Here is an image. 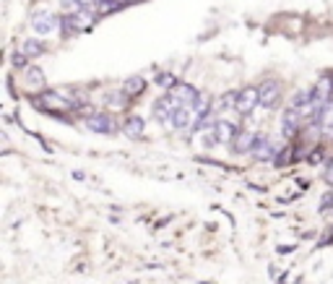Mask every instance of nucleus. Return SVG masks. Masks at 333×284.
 <instances>
[{
    "mask_svg": "<svg viewBox=\"0 0 333 284\" xmlns=\"http://www.w3.org/2000/svg\"><path fill=\"white\" fill-rule=\"evenodd\" d=\"M57 24H60V18H57L52 11H47V8H39V11L32 16V29H34L37 34H50V32L57 29Z\"/></svg>",
    "mask_w": 333,
    "mask_h": 284,
    "instance_id": "39448f33",
    "label": "nucleus"
},
{
    "mask_svg": "<svg viewBox=\"0 0 333 284\" xmlns=\"http://www.w3.org/2000/svg\"><path fill=\"white\" fill-rule=\"evenodd\" d=\"M313 102V89H299L294 97H292V110H299V107H305V104H310Z\"/></svg>",
    "mask_w": 333,
    "mask_h": 284,
    "instance_id": "f3484780",
    "label": "nucleus"
},
{
    "mask_svg": "<svg viewBox=\"0 0 333 284\" xmlns=\"http://www.w3.org/2000/svg\"><path fill=\"white\" fill-rule=\"evenodd\" d=\"M177 104L180 107H195V102L201 99V92L195 89V86H190V83H177L172 92H167Z\"/></svg>",
    "mask_w": 333,
    "mask_h": 284,
    "instance_id": "423d86ee",
    "label": "nucleus"
},
{
    "mask_svg": "<svg viewBox=\"0 0 333 284\" xmlns=\"http://www.w3.org/2000/svg\"><path fill=\"white\" fill-rule=\"evenodd\" d=\"M177 110H180V104H177L169 94H162L157 102H154V115H157L159 123H172Z\"/></svg>",
    "mask_w": 333,
    "mask_h": 284,
    "instance_id": "0eeeda50",
    "label": "nucleus"
},
{
    "mask_svg": "<svg viewBox=\"0 0 333 284\" xmlns=\"http://www.w3.org/2000/svg\"><path fill=\"white\" fill-rule=\"evenodd\" d=\"M320 128L333 130V99L323 107V112H320Z\"/></svg>",
    "mask_w": 333,
    "mask_h": 284,
    "instance_id": "aec40b11",
    "label": "nucleus"
},
{
    "mask_svg": "<svg viewBox=\"0 0 333 284\" xmlns=\"http://www.w3.org/2000/svg\"><path fill=\"white\" fill-rule=\"evenodd\" d=\"M255 107H260V94H258V86H245V89L237 92V102H234V110L248 118L250 112H255Z\"/></svg>",
    "mask_w": 333,
    "mask_h": 284,
    "instance_id": "f03ea898",
    "label": "nucleus"
},
{
    "mask_svg": "<svg viewBox=\"0 0 333 284\" xmlns=\"http://www.w3.org/2000/svg\"><path fill=\"white\" fill-rule=\"evenodd\" d=\"M157 81H159V86H162V89H167V92H172L174 86L180 83V81H177L172 73H159V78H157Z\"/></svg>",
    "mask_w": 333,
    "mask_h": 284,
    "instance_id": "4be33fe9",
    "label": "nucleus"
},
{
    "mask_svg": "<svg viewBox=\"0 0 333 284\" xmlns=\"http://www.w3.org/2000/svg\"><path fill=\"white\" fill-rule=\"evenodd\" d=\"M123 133H125L130 141H141L143 133H146L143 118H141V115H128V118L123 120Z\"/></svg>",
    "mask_w": 333,
    "mask_h": 284,
    "instance_id": "ddd939ff",
    "label": "nucleus"
},
{
    "mask_svg": "<svg viewBox=\"0 0 333 284\" xmlns=\"http://www.w3.org/2000/svg\"><path fill=\"white\" fill-rule=\"evenodd\" d=\"M86 128H88V130H94V133L109 136V133H115V130H117V123H115L112 112H107V110H97L92 118H86Z\"/></svg>",
    "mask_w": 333,
    "mask_h": 284,
    "instance_id": "7ed1b4c3",
    "label": "nucleus"
},
{
    "mask_svg": "<svg viewBox=\"0 0 333 284\" xmlns=\"http://www.w3.org/2000/svg\"><path fill=\"white\" fill-rule=\"evenodd\" d=\"M128 94L125 92H109V94H104V104L107 107H125L128 104Z\"/></svg>",
    "mask_w": 333,
    "mask_h": 284,
    "instance_id": "a211bd4d",
    "label": "nucleus"
},
{
    "mask_svg": "<svg viewBox=\"0 0 333 284\" xmlns=\"http://www.w3.org/2000/svg\"><path fill=\"white\" fill-rule=\"evenodd\" d=\"M172 125L177 130H188V128H195L198 125V115H195V107H180L172 118Z\"/></svg>",
    "mask_w": 333,
    "mask_h": 284,
    "instance_id": "4468645a",
    "label": "nucleus"
},
{
    "mask_svg": "<svg viewBox=\"0 0 333 284\" xmlns=\"http://www.w3.org/2000/svg\"><path fill=\"white\" fill-rule=\"evenodd\" d=\"M258 94H260V107H265V110H274V107L281 102V83L276 78H268V81H263L258 86Z\"/></svg>",
    "mask_w": 333,
    "mask_h": 284,
    "instance_id": "20e7f679",
    "label": "nucleus"
},
{
    "mask_svg": "<svg viewBox=\"0 0 333 284\" xmlns=\"http://www.w3.org/2000/svg\"><path fill=\"white\" fill-rule=\"evenodd\" d=\"M21 52H24L26 58H39L44 52V45L39 39H24L21 42Z\"/></svg>",
    "mask_w": 333,
    "mask_h": 284,
    "instance_id": "dca6fc26",
    "label": "nucleus"
},
{
    "mask_svg": "<svg viewBox=\"0 0 333 284\" xmlns=\"http://www.w3.org/2000/svg\"><path fill=\"white\" fill-rule=\"evenodd\" d=\"M26 83L34 86V89H42V86H44V73L32 65V68H26Z\"/></svg>",
    "mask_w": 333,
    "mask_h": 284,
    "instance_id": "6ab92c4d",
    "label": "nucleus"
},
{
    "mask_svg": "<svg viewBox=\"0 0 333 284\" xmlns=\"http://www.w3.org/2000/svg\"><path fill=\"white\" fill-rule=\"evenodd\" d=\"M146 78L143 76H128L125 81H123V92L130 97V99H136V97H141L143 92H146Z\"/></svg>",
    "mask_w": 333,
    "mask_h": 284,
    "instance_id": "2eb2a0df",
    "label": "nucleus"
},
{
    "mask_svg": "<svg viewBox=\"0 0 333 284\" xmlns=\"http://www.w3.org/2000/svg\"><path fill=\"white\" fill-rule=\"evenodd\" d=\"M313 99L320 104H328L333 99V73H323L318 83L313 86Z\"/></svg>",
    "mask_w": 333,
    "mask_h": 284,
    "instance_id": "1a4fd4ad",
    "label": "nucleus"
},
{
    "mask_svg": "<svg viewBox=\"0 0 333 284\" xmlns=\"http://www.w3.org/2000/svg\"><path fill=\"white\" fill-rule=\"evenodd\" d=\"M94 8H97V13H99V16H107V13H115V11H120L117 0H104V3H97Z\"/></svg>",
    "mask_w": 333,
    "mask_h": 284,
    "instance_id": "412c9836",
    "label": "nucleus"
},
{
    "mask_svg": "<svg viewBox=\"0 0 333 284\" xmlns=\"http://www.w3.org/2000/svg\"><path fill=\"white\" fill-rule=\"evenodd\" d=\"M302 128H305V123H302L299 112L289 107V110L281 115V133H284V138H294Z\"/></svg>",
    "mask_w": 333,
    "mask_h": 284,
    "instance_id": "6e6552de",
    "label": "nucleus"
},
{
    "mask_svg": "<svg viewBox=\"0 0 333 284\" xmlns=\"http://www.w3.org/2000/svg\"><path fill=\"white\" fill-rule=\"evenodd\" d=\"M133 3H141V0H117L120 8H123V6H133Z\"/></svg>",
    "mask_w": 333,
    "mask_h": 284,
    "instance_id": "a878e982",
    "label": "nucleus"
},
{
    "mask_svg": "<svg viewBox=\"0 0 333 284\" xmlns=\"http://www.w3.org/2000/svg\"><path fill=\"white\" fill-rule=\"evenodd\" d=\"M255 141H258V133L255 130H248V128H239V133L232 144V149L237 151V154H253L255 149Z\"/></svg>",
    "mask_w": 333,
    "mask_h": 284,
    "instance_id": "f8f14e48",
    "label": "nucleus"
},
{
    "mask_svg": "<svg viewBox=\"0 0 333 284\" xmlns=\"http://www.w3.org/2000/svg\"><path fill=\"white\" fill-rule=\"evenodd\" d=\"M323 159H325V149H315L313 154H310V162H313V164H320Z\"/></svg>",
    "mask_w": 333,
    "mask_h": 284,
    "instance_id": "5701e85b",
    "label": "nucleus"
},
{
    "mask_svg": "<svg viewBox=\"0 0 333 284\" xmlns=\"http://www.w3.org/2000/svg\"><path fill=\"white\" fill-rule=\"evenodd\" d=\"M26 60H29V58H26L24 52H21V50L13 55V65H16V68H24V65H26Z\"/></svg>",
    "mask_w": 333,
    "mask_h": 284,
    "instance_id": "b1692460",
    "label": "nucleus"
},
{
    "mask_svg": "<svg viewBox=\"0 0 333 284\" xmlns=\"http://www.w3.org/2000/svg\"><path fill=\"white\" fill-rule=\"evenodd\" d=\"M237 133H239V128L234 123H229V120H216L214 123V138H216V144H234Z\"/></svg>",
    "mask_w": 333,
    "mask_h": 284,
    "instance_id": "9d476101",
    "label": "nucleus"
},
{
    "mask_svg": "<svg viewBox=\"0 0 333 284\" xmlns=\"http://www.w3.org/2000/svg\"><path fill=\"white\" fill-rule=\"evenodd\" d=\"M97 18H99V13L94 8H78L73 13H63L60 26H63L65 34H81L86 29H92L97 24Z\"/></svg>",
    "mask_w": 333,
    "mask_h": 284,
    "instance_id": "f257e3e1",
    "label": "nucleus"
},
{
    "mask_svg": "<svg viewBox=\"0 0 333 284\" xmlns=\"http://www.w3.org/2000/svg\"><path fill=\"white\" fill-rule=\"evenodd\" d=\"M323 178H325V183H328V185L333 188V159H330V162L325 164V175H323Z\"/></svg>",
    "mask_w": 333,
    "mask_h": 284,
    "instance_id": "393cba45",
    "label": "nucleus"
},
{
    "mask_svg": "<svg viewBox=\"0 0 333 284\" xmlns=\"http://www.w3.org/2000/svg\"><path fill=\"white\" fill-rule=\"evenodd\" d=\"M253 159L255 162H271V159H276V146L271 144L268 136L258 133V141H255V149H253Z\"/></svg>",
    "mask_w": 333,
    "mask_h": 284,
    "instance_id": "9b49d317",
    "label": "nucleus"
}]
</instances>
